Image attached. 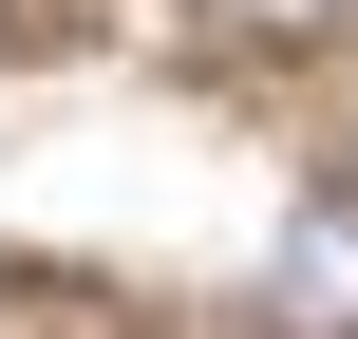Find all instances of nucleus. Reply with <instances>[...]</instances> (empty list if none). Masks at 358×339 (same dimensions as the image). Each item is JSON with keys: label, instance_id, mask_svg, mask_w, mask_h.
Listing matches in <instances>:
<instances>
[{"label": "nucleus", "instance_id": "f03ea898", "mask_svg": "<svg viewBox=\"0 0 358 339\" xmlns=\"http://www.w3.org/2000/svg\"><path fill=\"white\" fill-rule=\"evenodd\" d=\"M208 19H227V38H340L358 0H208Z\"/></svg>", "mask_w": 358, "mask_h": 339}, {"label": "nucleus", "instance_id": "f257e3e1", "mask_svg": "<svg viewBox=\"0 0 358 339\" xmlns=\"http://www.w3.org/2000/svg\"><path fill=\"white\" fill-rule=\"evenodd\" d=\"M264 339H358V189H302L264 245Z\"/></svg>", "mask_w": 358, "mask_h": 339}]
</instances>
